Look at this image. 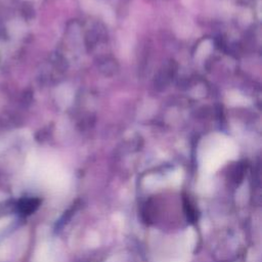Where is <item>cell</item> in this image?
I'll return each mask as SVG.
<instances>
[{
  "label": "cell",
  "instance_id": "cell-1",
  "mask_svg": "<svg viewBox=\"0 0 262 262\" xmlns=\"http://www.w3.org/2000/svg\"><path fill=\"white\" fill-rule=\"evenodd\" d=\"M9 222H10V217H5V218L0 219V230L3 229L4 227H6Z\"/></svg>",
  "mask_w": 262,
  "mask_h": 262
}]
</instances>
